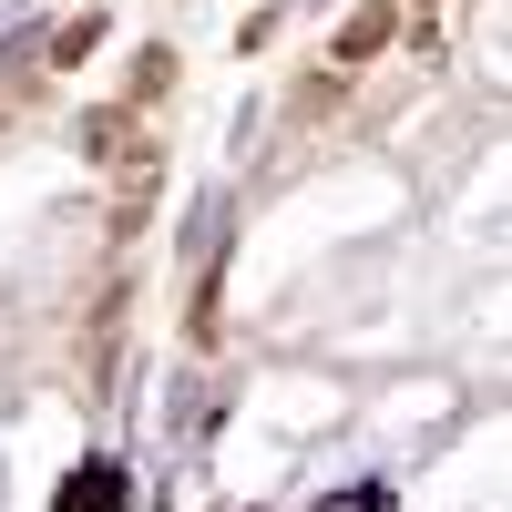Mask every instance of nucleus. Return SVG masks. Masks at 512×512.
<instances>
[{
    "label": "nucleus",
    "instance_id": "obj_1",
    "mask_svg": "<svg viewBox=\"0 0 512 512\" xmlns=\"http://www.w3.org/2000/svg\"><path fill=\"white\" fill-rule=\"evenodd\" d=\"M62 512H123V472L113 461H82V482L62 492Z\"/></svg>",
    "mask_w": 512,
    "mask_h": 512
}]
</instances>
